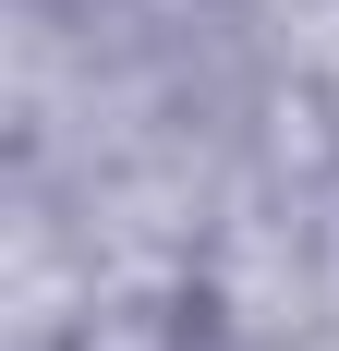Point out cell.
<instances>
[{
    "label": "cell",
    "mask_w": 339,
    "mask_h": 351,
    "mask_svg": "<svg viewBox=\"0 0 339 351\" xmlns=\"http://www.w3.org/2000/svg\"><path fill=\"white\" fill-rule=\"evenodd\" d=\"M327 121H339V73H327Z\"/></svg>",
    "instance_id": "2"
},
{
    "label": "cell",
    "mask_w": 339,
    "mask_h": 351,
    "mask_svg": "<svg viewBox=\"0 0 339 351\" xmlns=\"http://www.w3.org/2000/svg\"><path fill=\"white\" fill-rule=\"evenodd\" d=\"M61 351H206V303L182 291H121V303H85L61 327Z\"/></svg>",
    "instance_id": "1"
}]
</instances>
